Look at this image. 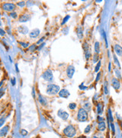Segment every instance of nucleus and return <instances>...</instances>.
I'll use <instances>...</instances> for the list:
<instances>
[{
    "label": "nucleus",
    "instance_id": "1",
    "mask_svg": "<svg viewBox=\"0 0 122 138\" xmlns=\"http://www.w3.org/2000/svg\"><path fill=\"white\" fill-rule=\"evenodd\" d=\"M60 91V87L58 85H47V89H46V92L47 94L49 95H55Z\"/></svg>",
    "mask_w": 122,
    "mask_h": 138
},
{
    "label": "nucleus",
    "instance_id": "2",
    "mask_svg": "<svg viewBox=\"0 0 122 138\" xmlns=\"http://www.w3.org/2000/svg\"><path fill=\"white\" fill-rule=\"evenodd\" d=\"M63 133L64 134L68 137H72L75 135V133H76V131H75V128L72 126V124L70 125H68L64 130H63Z\"/></svg>",
    "mask_w": 122,
    "mask_h": 138
},
{
    "label": "nucleus",
    "instance_id": "3",
    "mask_svg": "<svg viewBox=\"0 0 122 138\" xmlns=\"http://www.w3.org/2000/svg\"><path fill=\"white\" fill-rule=\"evenodd\" d=\"M78 120L80 122H85L88 119V112L84 109L81 108L78 112Z\"/></svg>",
    "mask_w": 122,
    "mask_h": 138
},
{
    "label": "nucleus",
    "instance_id": "4",
    "mask_svg": "<svg viewBox=\"0 0 122 138\" xmlns=\"http://www.w3.org/2000/svg\"><path fill=\"white\" fill-rule=\"evenodd\" d=\"M42 78L47 81H51L53 80V73L51 70H47L45 73L42 74Z\"/></svg>",
    "mask_w": 122,
    "mask_h": 138
},
{
    "label": "nucleus",
    "instance_id": "5",
    "mask_svg": "<svg viewBox=\"0 0 122 138\" xmlns=\"http://www.w3.org/2000/svg\"><path fill=\"white\" fill-rule=\"evenodd\" d=\"M2 8L6 11H13L15 9V5L13 3H5L2 5Z\"/></svg>",
    "mask_w": 122,
    "mask_h": 138
},
{
    "label": "nucleus",
    "instance_id": "6",
    "mask_svg": "<svg viewBox=\"0 0 122 138\" xmlns=\"http://www.w3.org/2000/svg\"><path fill=\"white\" fill-rule=\"evenodd\" d=\"M57 115L59 117H60L61 118H62L63 120H67L69 118V114L63 109H60L57 112Z\"/></svg>",
    "mask_w": 122,
    "mask_h": 138
},
{
    "label": "nucleus",
    "instance_id": "7",
    "mask_svg": "<svg viewBox=\"0 0 122 138\" xmlns=\"http://www.w3.org/2000/svg\"><path fill=\"white\" fill-rule=\"evenodd\" d=\"M112 85L114 87V89L115 90H118L121 87V84H120V81L118 79L116 78H112Z\"/></svg>",
    "mask_w": 122,
    "mask_h": 138
},
{
    "label": "nucleus",
    "instance_id": "8",
    "mask_svg": "<svg viewBox=\"0 0 122 138\" xmlns=\"http://www.w3.org/2000/svg\"><path fill=\"white\" fill-rule=\"evenodd\" d=\"M74 73H75V67L72 65L69 66L68 68H67V70H66L67 76H68L69 79H72L73 75H74Z\"/></svg>",
    "mask_w": 122,
    "mask_h": 138
},
{
    "label": "nucleus",
    "instance_id": "9",
    "mask_svg": "<svg viewBox=\"0 0 122 138\" xmlns=\"http://www.w3.org/2000/svg\"><path fill=\"white\" fill-rule=\"evenodd\" d=\"M59 95H60L61 97L67 98V97H69V96L70 95V93L69 92L68 90H66V89H62V90L60 91Z\"/></svg>",
    "mask_w": 122,
    "mask_h": 138
},
{
    "label": "nucleus",
    "instance_id": "10",
    "mask_svg": "<svg viewBox=\"0 0 122 138\" xmlns=\"http://www.w3.org/2000/svg\"><path fill=\"white\" fill-rule=\"evenodd\" d=\"M114 49L117 55H118L119 57H122V47L121 45L116 44V45H115L114 46Z\"/></svg>",
    "mask_w": 122,
    "mask_h": 138
},
{
    "label": "nucleus",
    "instance_id": "11",
    "mask_svg": "<svg viewBox=\"0 0 122 138\" xmlns=\"http://www.w3.org/2000/svg\"><path fill=\"white\" fill-rule=\"evenodd\" d=\"M17 30H18V32L22 33V34H27L29 32V29L26 26H24V25L20 26L19 27L17 28Z\"/></svg>",
    "mask_w": 122,
    "mask_h": 138
},
{
    "label": "nucleus",
    "instance_id": "12",
    "mask_svg": "<svg viewBox=\"0 0 122 138\" xmlns=\"http://www.w3.org/2000/svg\"><path fill=\"white\" fill-rule=\"evenodd\" d=\"M40 33V29H34L31 31V33H29V36L31 38H36Z\"/></svg>",
    "mask_w": 122,
    "mask_h": 138
},
{
    "label": "nucleus",
    "instance_id": "13",
    "mask_svg": "<svg viewBox=\"0 0 122 138\" xmlns=\"http://www.w3.org/2000/svg\"><path fill=\"white\" fill-rule=\"evenodd\" d=\"M30 19V16L29 15H23L20 17L19 21L20 22H27Z\"/></svg>",
    "mask_w": 122,
    "mask_h": 138
},
{
    "label": "nucleus",
    "instance_id": "14",
    "mask_svg": "<svg viewBox=\"0 0 122 138\" xmlns=\"http://www.w3.org/2000/svg\"><path fill=\"white\" fill-rule=\"evenodd\" d=\"M77 36H78V37L80 39H82V37H83V29H82V27H78V28H77Z\"/></svg>",
    "mask_w": 122,
    "mask_h": 138
},
{
    "label": "nucleus",
    "instance_id": "15",
    "mask_svg": "<svg viewBox=\"0 0 122 138\" xmlns=\"http://www.w3.org/2000/svg\"><path fill=\"white\" fill-rule=\"evenodd\" d=\"M97 128H98V130L100 131H105V129H106V124H105V122H99L98 126H97Z\"/></svg>",
    "mask_w": 122,
    "mask_h": 138
},
{
    "label": "nucleus",
    "instance_id": "16",
    "mask_svg": "<svg viewBox=\"0 0 122 138\" xmlns=\"http://www.w3.org/2000/svg\"><path fill=\"white\" fill-rule=\"evenodd\" d=\"M8 126H5L4 128H2L1 129V136L3 137V136H5L6 134H7V132L8 131Z\"/></svg>",
    "mask_w": 122,
    "mask_h": 138
},
{
    "label": "nucleus",
    "instance_id": "17",
    "mask_svg": "<svg viewBox=\"0 0 122 138\" xmlns=\"http://www.w3.org/2000/svg\"><path fill=\"white\" fill-rule=\"evenodd\" d=\"M39 102L41 105H43V106H46L47 105V101H46V100L45 98L42 97L41 95H39Z\"/></svg>",
    "mask_w": 122,
    "mask_h": 138
},
{
    "label": "nucleus",
    "instance_id": "18",
    "mask_svg": "<svg viewBox=\"0 0 122 138\" xmlns=\"http://www.w3.org/2000/svg\"><path fill=\"white\" fill-rule=\"evenodd\" d=\"M94 50L96 54H99L100 52V43L99 42H96L94 45Z\"/></svg>",
    "mask_w": 122,
    "mask_h": 138
},
{
    "label": "nucleus",
    "instance_id": "19",
    "mask_svg": "<svg viewBox=\"0 0 122 138\" xmlns=\"http://www.w3.org/2000/svg\"><path fill=\"white\" fill-rule=\"evenodd\" d=\"M108 120H110L111 122H113V117H112V111L110 109H108Z\"/></svg>",
    "mask_w": 122,
    "mask_h": 138
},
{
    "label": "nucleus",
    "instance_id": "20",
    "mask_svg": "<svg viewBox=\"0 0 122 138\" xmlns=\"http://www.w3.org/2000/svg\"><path fill=\"white\" fill-rule=\"evenodd\" d=\"M97 112H98V114H101L102 112V105L101 103L97 105Z\"/></svg>",
    "mask_w": 122,
    "mask_h": 138
},
{
    "label": "nucleus",
    "instance_id": "21",
    "mask_svg": "<svg viewBox=\"0 0 122 138\" xmlns=\"http://www.w3.org/2000/svg\"><path fill=\"white\" fill-rule=\"evenodd\" d=\"M115 75H116V77L118 79H121V75L120 70H118V69H115Z\"/></svg>",
    "mask_w": 122,
    "mask_h": 138
},
{
    "label": "nucleus",
    "instance_id": "22",
    "mask_svg": "<svg viewBox=\"0 0 122 138\" xmlns=\"http://www.w3.org/2000/svg\"><path fill=\"white\" fill-rule=\"evenodd\" d=\"M104 93H105V94H108V82H107V81H105V83H104Z\"/></svg>",
    "mask_w": 122,
    "mask_h": 138
},
{
    "label": "nucleus",
    "instance_id": "23",
    "mask_svg": "<svg viewBox=\"0 0 122 138\" xmlns=\"http://www.w3.org/2000/svg\"><path fill=\"white\" fill-rule=\"evenodd\" d=\"M113 58H114V61H115V64H116L118 67H121L120 63H119V61H118L117 57H116V55H115V54H114V55H113Z\"/></svg>",
    "mask_w": 122,
    "mask_h": 138
},
{
    "label": "nucleus",
    "instance_id": "24",
    "mask_svg": "<svg viewBox=\"0 0 122 138\" xmlns=\"http://www.w3.org/2000/svg\"><path fill=\"white\" fill-rule=\"evenodd\" d=\"M100 66H101V61L100 60V61H98V63H97V64H96V66L95 67V72H96V73L98 72Z\"/></svg>",
    "mask_w": 122,
    "mask_h": 138
},
{
    "label": "nucleus",
    "instance_id": "25",
    "mask_svg": "<svg viewBox=\"0 0 122 138\" xmlns=\"http://www.w3.org/2000/svg\"><path fill=\"white\" fill-rule=\"evenodd\" d=\"M83 48L84 50V52H87L89 51V48H88V45L86 43V42H84V45H83Z\"/></svg>",
    "mask_w": 122,
    "mask_h": 138
},
{
    "label": "nucleus",
    "instance_id": "26",
    "mask_svg": "<svg viewBox=\"0 0 122 138\" xmlns=\"http://www.w3.org/2000/svg\"><path fill=\"white\" fill-rule=\"evenodd\" d=\"M69 108L70 109H75L76 108V104L74 103H69Z\"/></svg>",
    "mask_w": 122,
    "mask_h": 138
},
{
    "label": "nucleus",
    "instance_id": "27",
    "mask_svg": "<svg viewBox=\"0 0 122 138\" xmlns=\"http://www.w3.org/2000/svg\"><path fill=\"white\" fill-rule=\"evenodd\" d=\"M102 35H103V37H104V39H105V42H106V46L107 48L108 47V42H107V38H106V34L103 30H102Z\"/></svg>",
    "mask_w": 122,
    "mask_h": 138
},
{
    "label": "nucleus",
    "instance_id": "28",
    "mask_svg": "<svg viewBox=\"0 0 122 138\" xmlns=\"http://www.w3.org/2000/svg\"><path fill=\"white\" fill-rule=\"evenodd\" d=\"M70 18V16L69 15H67V16H66V17L63 19V22H62V25H63L64 23H66V22H67V21H68L69 19Z\"/></svg>",
    "mask_w": 122,
    "mask_h": 138
},
{
    "label": "nucleus",
    "instance_id": "29",
    "mask_svg": "<svg viewBox=\"0 0 122 138\" xmlns=\"http://www.w3.org/2000/svg\"><path fill=\"white\" fill-rule=\"evenodd\" d=\"M20 45H21V46H23V48H28L29 47V43H25V42H19Z\"/></svg>",
    "mask_w": 122,
    "mask_h": 138
},
{
    "label": "nucleus",
    "instance_id": "30",
    "mask_svg": "<svg viewBox=\"0 0 122 138\" xmlns=\"http://www.w3.org/2000/svg\"><path fill=\"white\" fill-rule=\"evenodd\" d=\"M35 49H36V45H31L29 48V50L30 51H35Z\"/></svg>",
    "mask_w": 122,
    "mask_h": 138
},
{
    "label": "nucleus",
    "instance_id": "31",
    "mask_svg": "<svg viewBox=\"0 0 122 138\" xmlns=\"http://www.w3.org/2000/svg\"><path fill=\"white\" fill-rule=\"evenodd\" d=\"M20 132H21V134H22L23 136H26V135L28 134V132H27V131L26 130H24V129H22V130H21V131H20Z\"/></svg>",
    "mask_w": 122,
    "mask_h": 138
},
{
    "label": "nucleus",
    "instance_id": "32",
    "mask_svg": "<svg viewBox=\"0 0 122 138\" xmlns=\"http://www.w3.org/2000/svg\"><path fill=\"white\" fill-rule=\"evenodd\" d=\"M98 60H99V57H98V55H97V54H95V55L94 56V63L97 62V61H98Z\"/></svg>",
    "mask_w": 122,
    "mask_h": 138
},
{
    "label": "nucleus",
    "instance_id": "33",
    "mask_svg": "<svg viewBox=\"0 0 122 138\" xmlns=\"http://www.w3.org/2000/svg\"><path fill=\"white\" fill-rule=\"evenodd\" d=\"M90 125H88V126H87V128H85V130H84V132L85 133H88L89 132V131H90Z\"/></svg>",
    "mask_w": 122,
    "mask_h": 138
},
{
    "label": "nucleus",
    "instance_id": "34",
    "mask_svg": "<svg viewBox=\"0 0 122 138\" xmlns=\"http://www.w3.org/2000/svg\"><path fill=\"white\" fill-rule=\"evenodd\" d=\"M85 56H86V59L88 60V59H89V58H90V51H87V52H85Z\"/></svg>",
    "mask_w": 122,
    "mask_h": 138
},
{
    "label": "nucleus",
    "instance_id": "35",
    "mask_svg": "<svg viewBox=\"0 0 122 138\" xmlns=\"http://www.w3.org/2000/svg\"><path fill=\"white\" fill-rule=\"evenodd\" d=\"M11 17H13V18H16L17 17V14L16 13H14V12H12V13H11Z\"/></svg>",
    "mask_w": 122,
    "mask_h": 138
},
{
    "label": "nucleus",
    "instance_id": "36",
    "mask_svg": "<svg viewBox=\"0 0 122 138\" xmlns=\"http://www.w3.org/2000/svg\"><path fill=\"white\" fill-rule=\"evenodd\" d=\"M111 128H112V132H113V134H115V125H114V124L112 123V122H111Z\"/></svg>",
    "mask_w": 122,
    "mask_h": 138
},
{
    "label": "nucleus",
    "instance_id": "37",
    "mask_svg": "<svg viewBox=\"0 0 122 138\" xmlns=\"http://www.w3.org/2000/svg\"><path fill=\"white\" fill-rule=\"evenodd\" d=\"M100 76H101V73H98V74H97V76H96V81H99V79H100Z\"/></svg>",
    "mask_w": 122,
    "mask_h": 138
},
{
    "label": "nucleus",
    "instance_id": "38",
    "mask_svg": "<svg viewBox=\"0 0 122 138\" xmlns=\"http://www.w3.org/2000/svg\"><path fill=\"white\" fill-rule=\"evenodd\" d=\"M17 5H20V6H21V7H23V6L25 5V2H20L18 3Z\"/></svg>",
    "mask_w": 122,
    "mask_h": 138
},
{
    "label": "nucleus",
    "instance_id": "39",
    "mask_svg": "<svg viewBox=\"0 0 122 138\" xmlns=\"http://www.w3.org/2000/svg\"><path fill=\"white\" fill-rule=\"evenodd\" d=\"M15 80H16L15 78H13V79H11V84H12V85H15Z\"/></svg>",
    "mask_w": 122,
    "mask_h": 138
},
{
    "label": "nucleus",
    "instance_id": "40",
    "mask_svg": "<svg viewBox=\"0 0 122 138\" xmlns=\"http://www.w3.org/2000/svg\"><path fill=\"white\" fill-rule=\"evenodd\" d=\"M44 39H45V38L43 37V38H41L40 40H39V41L37 42V44H38V45H39V44H40V43H41V42H42V41H44Z\"/></svg>",
    "mask_w": 122,
    "mask_h": 138
},
{
    "label": "nucleus",
    "instance_id": "41",
    "mask_svg": "<svg viewBox=\"0 0 122 138\" xmlns=\"http://www.w3.org/2000/svg\"><path fill=\"white\" fill-rule=\"evenodd\" d=\"M98 120H99L100 122H103V118H101V117H98Z\"/></svg>",
    "mask_w": 122,
    "mask_h": 138
},
{
    "label": "nucleus",
    "instance_id": "42",
    "mask_svg": "<svg viewBox=\"0 0 122 138\" xmlns=\"http://www.w3.org/2000/svg\"><path fill=\"white\" fill-rule=\"evenodd\" d=\"M5 35V31H3L2 29H1V36H4Z\"/></svg>",
    "mask_w": 122,
    "mask_h": 138
},
{
    "label": "nucleus",
    "instance_id": "43",
    "mask_svg": "<svg viewBox=\"0 0 122 138\" xmlns=\"http://www.w3.org/2000/svg\"><path fill=\"white\" fill-rule=\"evenodd\" d=\"M108 71L109 72L111 71V63H109V64H108Z\"/></svg>",
    "mask_w": 122,
    "mask_h": 138
},
{
    "label": "nucleus",
    "instance_id": "44",
    "mask_svg": "<svg viewBox=\"0 0 122 138\" xmlns=\"http://www.w3.org/2000/svg\"><path fill=\"white\" fill-rule=\"evenodd\" d=\"M44 45H45V43H42V44H41V46H39V49H41V48L42 47H43Z\"/></svg>",
    "mask_w": 122,
    "mask_h": 138
},
{
    "label": "nucleus",
    "instance_id": "45",
    "mask_svg": "<svg viewBox=\"0 0 122 138\" xmlns=\"http://www.w3.org/2000/svg\"><path fill=\"white\" fill-rule=\"evenodd\" d=\"M78 138H86V137H85V136H81V137H79Z\"/></svg>",
    "mask_w": 122,
    "mask_h": 138
},
{
    "label": "nucleus",
    "instance_id": "46",
    "mask_svg": "<svg viewBox=\"0 0 122 138\" xmlns=\"http://www.w3.org/2000/svg\"><path fill=\"white\" fill-rule=\"evenodd\" d=\"M121 129H122V122H121Z\"/></svg>",
    "mask_w": 122,
    "mask_h": 138
},
{
    "label": "nucleus",
    "instance_id": "47",
    "mask_svg": "<svg viewBox=\"0 0 122 138\" xmlns=\"http://www.w3.org/2000/svg\"><path fill=\"white\" fill-rule=\"evenodd\" d=\"M94 138H98V137H94Z\"/></svg>",
    "mask_w": 122,
    "mask_h": 138
}]
</instances>
